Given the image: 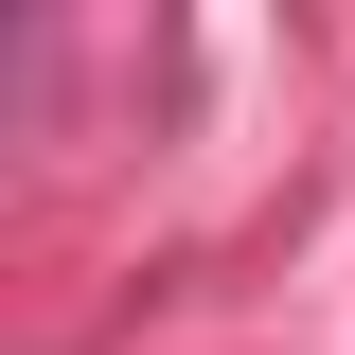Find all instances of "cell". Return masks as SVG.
Returning a JSON list of instances; mask_svg holds the SVG:
<instances>
[]
</instances>
